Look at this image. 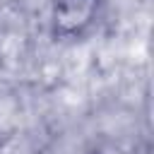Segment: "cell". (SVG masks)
I'll return each mask as SVG.
<instances>
[{"label": "cell", "instance_id": "obj_1", "mask_svg": "<svg viewBox=\"0 0 154 154\" xmlns=\"http://www.w3.org/2000/svg\"><path fill=\"white\" fill-rule=\"evenodd\" d=\"M106 0H51V34L58 41L84 38L101 19Z\"/></svg>", "mask_w": 154, "mask_h": 154}]
</instances>
